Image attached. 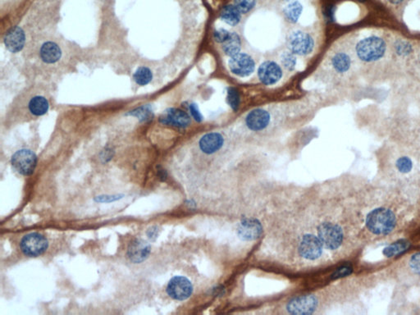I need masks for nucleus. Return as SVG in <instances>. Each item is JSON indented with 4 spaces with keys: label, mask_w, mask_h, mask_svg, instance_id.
<instances>
[{
    "label": "nucleus",
    "mask_w": 420,
    "mask_h": 315,
    "mask_svg": "<svg viewBox=\"0 0 420 315\" xmlns=\"http://www.w3.org/2000/svg\"><path fill=\"white\" fill-rule=\"evenodd\" d=\"M166 292L175 301H186L192 295V283L186 277L175 276L167 283Z\"/></svg>",
    "instance_id": "423d86ee"
},
{
    "label": "nucleus",
    "mask_w": 420,
    "mask_h": 315,
    "mask_svg": "<svg viewBox=\"0 0 420 315\" xmlns=\"http://www.w3.org/2000/svg\"><path fill=\"white\" fill-rule=\"evenodd\" d=\"M227 102L233 111H237L239 108L240 103H241L239 91L234 87H228Z\"/></svg>",
    "instance_id": "bb28decb"
},
{
    "label": "nucleus",
    "mask_w": 420,
    "mask_h": 315,
    "mask_svg": "<svg viewBox=\"0 0 420 315\" xmlns=\"http://www.w3.org/2000/svg\"><path fill=\"white\" fill-rule=\"evenodd\" d=\"M281 62L285 69L291 72L295 69L297 60H296L295 54H293L290 50H288V51H284L281 54Z\"/></svg>",
    "instance_id": "a878e982"
},
{
    "label": "nucleus",
    "mask_w": 420,
    "mask_h": 315,
    "mask_svg": "<svg viewBox=\"0 0 420 315\" xmlns=\"http://www.w3.org/2000/svg\"><path fill=\"white\" fill-rule=\"evenodd\" d=\"M49 247L45 236L38 232H32L24 236L20 242V249L28 257H38L43 255Z\"/></svg>",
    "instance_id": "20e7f679"
},
{
    "label": "nucleus",
    "mask_w": 420,
    "mask_h": 315,
    "mask_svg": "<svg viewBox=\"0 0 420 315\" xmlns=\"http://www.w3.org/2000/svg\"><path fill=\"white\" fill-rule=\"evenodd\" d=\"M396 51L400 56H407L413 51V47L411 43L403 40H398L395 45Z\"/></svg>",
    "instance_id": "c85d7f7f"
},
{
    "label": "nucleus",
    "mask_w": 420,
    "mask_h": 315,
    "mask_svg": "<svg viewBox=\"0 0 420 315\" xmlns=\"http://www.w3.org/2000/svg\"><path fill=\"white\" fill-rule=\"evenodd\" d=\"M228 67L231 73L234 75L240 77H247L255 72L256 63L249 54L239 53L229 59Z\"/></svg>",
    "instance_id": "0eeeda50"
},
{
    "label": "nucleus",
    "mask_w": 420,
    "mask_h": 315,
    "mask_svg": "<svg viewBox=\"0 0 420 315\" xmlns=\"http://www.w3.org/2000/svg\"><path fill=\"white\" fill-rule=\"evenodd\" d=\"M27 107L30 114L35 117H41L49 111V101L44 96H33L28 102Z\"/></svg>",
    "instance_id": "f3484780"
},
{
    "label": "nucleus",
    "mask_w": 420,
    "mask_h": 315,
    "mask_svg": "<svg viewBox=\"0 0 420 315\" xmlns=\"http://www.w3.org/2000/svg\"><path fill=\"white\" fill-rule=\"evenodd\" d=\"M128 114L138 117L140 119L146 120L149 119V117H150L151 111L149 107H141L134 110L133 112H129Z\"/></svg>",
    "instance_id": "7c9ffc66"
},
{
    "label": "nucleus",
    "mask_w": 420,
    "mask_h": 315,
    "mask_svg": "<svg viewBox=\"0 0 420 315\" xmlns=\"http://www.w3.org/2000/svg\"><path fill=\"white\" fill-rule=\"evenodd\" d=\"M220 19L230 26H237L241 21L242 13L234 4L226 5L221 10Z\"/></svg>",
    "instance_id": "a211bd4d"
},
{
    "label": "nucleus",
    "mask_w": 420,
    "mask_h": 315,
    "mask_svg": "<svg viewBox=\"0 0 420 315\" xmlns=\"http://www.w3.org/2000/svg\"><path fill=\"white\" fill-rule=\"evenodd\" d=\"M3 41L8 51L13 54L18 53L23 49L25 45L26 35L21 27L16 26L11 29L9 31H7V34L5 35Z\"/></svg>",
    "instance_id": "4468645a"
},
{
    "label": "nucleus",
    "mask_w": 420,
    "mask_h": 315,
    "mask_svg": "<svg viewBox=\"0 0 420 315\" xmlns=\"http://www.w3.org/2000/svg\"><path fill=\"white\" fill-rule=\"evenodd\" d=\"M158 177H160L159 178H162V179L164 180L166 177H167V173H166L165 170L158 171Z\"/></svg>",
    "instance_id": "c9c22d12"
},
{
    "label": "nucleus",
    "mask_w": 420,
    "mask_h": 315,
    "mask_svg": "<svg viewBox=\"0 0 420 315\" xmlns=\"http://www.w3.org/2000/svg\"><path fill=\"white\" fill-rule=\"evenodd\" d=\"M386 49L385 40L376 35L363 39L355 47L358 58L368 63L382 59L385 54Z\"/></svg>",
    "instance_id": "f03ea898"
},
{
    "label": "nucleus",
    "mask_w": 420,
    "mask_h": 315,
    "mask_svg": "<svg viewBox=\"0 0 420 315\" xmlns=\"http://www.w3.org/2000/svg\"><path fill=\"white\" fill-rule=\"evenodd\" d=\"M401 269L411 278H420V251L409 255L402 262Z\"/></svg>",
    "instance_id": "dca6fc26"
},
{
    "label": "nucleus",
    "mask_w": 420,
    "mask_h": 315,
    "mask_svg": "<svg viewBox=\"0 0 420 315\" xmlns=\"http://www.w3.org/2000/svg\"><path fill=\"white\" fill-rule=\"evenodd\" d=\"M360 2H365V0H359Z\"/></svg>",
    "instance_id": "58836bf2"
},
{
    "label": "nucleus",
    "mask_w": 420,
    "mask_h": 315,
    "mask_svg": "<svg viewBox=\"0 0 420 315\" xmlns=\"http://www.w3.org/2000/svg\"><path fill=\"white\" fill-rule=\"evenodd\" d=\"M146 234L148 238L150 239L151 240H155L156 238L158 237V226H151V227L148 229Z\"/></svg>",
    "instance_id": "72a5a7b5"
},
{
    "label": "nucleus",
    "mask_w": 420,
    "mask_h": 315,
    "mask_svg": "<svg viewBox=\"0 0 420 315\" xmlns=\"http://www.w3.org/2000/svg\"><path fill=\"white\" fill-rule=\"evenodd\" d=\"M331 63L337 73H343L347 72L351 68V59L348 54L340 52L333 55Z\"/></svg>",
    "instance_id": "412c9836"
},
{
    "label": "nucleus",
    "mask_w": 420,
    "mask_h": 315,
    "mask_svg": "<svg viewBox=\"0 0 420 315\" xmlns=\"http://www.w3.org/2000/svg\"><path fill=\"white\" fill-rule=\"evenodd\" d=\"M324 15H325L326 18H327L328 21H334V6H332V5H330L329 7H327V9H326L325 13H324Z\"/></svg>",
    "instance_id": "f704fd0d"
},
{
    "label": "nucleus",
    "mask_w": 420,
    "mask_h": 315,
    "mask_svg": "<svg viewBox=\"0 0 420 315\" xmlns=\"http://www.w3.org/2000/svg\"><path fill=\"white\" fill-rule=\"evenodd\" d=\"M288 49L293 54L305 56L313 52L314 48V40L308 33L296 30L291 33L287 39Z\"/></svg>",
    "instance_id": "39448f33"
},
{
    "label": "nucleus",
    "mask_w": 420,
    "mask_h": 315,
    "mask_svg": "<svg viewBox=\"0 0 420 315\" xmlns=\"http://www.w3.org/2000/svg\"><path fill=\"white\" fill-rule=\"evenodd\" d=\"M231 32L229 30H226L224 28L218 29V30H214V41L219 44H223L228 40V38L230 37Z\"/></svg>",
    "instance_id": "c756f323"
},
{
    "label": "nucleus",
    "mask_w": 420,
    "mask_h": 315,
    "mask_svg": "<svg viewBox=\"0 0 420 315\" xmlns=\"http://www.w3.org/2000/svg\"><path fill=\"white\" fill-rule=\"evenodd\" d=\"M189 110H190V114H191L193 118H194L195 121H198V122H200V121H203V118H204V117H203L202 114H201V112H200L197 105H195V104H190V105H189Z\"/></svg>",
    "instance_id": "473e14b6"
},
{
    "label": "nucleus",
    "mask_w": 420,
    "mask_h": 315,
    "mask_svg": "<svg viewBox=\"0 0 420 315\" xmlns=\"http://www.w3.org/2000/svg\"><path fill=\"white\" fill-rule=\"evenodd\" d=\"M123 195H115V196H100L95 198V202L97 203H111L114 201H119L123 198Z\"/></svg>",
    "instance_id": "2f4dec72"
},
{
    "label": "nucleus",
    "mask_w": 420,
    "mask_h": 315,
    "mask_svg": "<svg viewBox=\"0 0 420 315\" xmlns=\"http://www.w3.org/2000/svg\"><path fill=\"white\" fill-rule=\"evenodd\" d=\"M11 164L19 174L28 177L32 175L35 172L37 165V156L31 150L22 149L14 153Z\"/></svg>",
    "instance_id": "7ed1b4c3"
},
{
    "label": "nucleus",
    "mask_w": 420,
    "mask_h": 315,
    "mask_svg": "<svg viewBox=\"0 0 420 315\" xmlns=\"http://www.w3.org/2000/svg\"><path fill=\"white\" fill-rule=\"evenodd\" d=\"M260 225L255 220H246L241 223L239 228V235L245 239H253L255 236L260 235Z\"/></svg>",
    "instance_id": "aec40b11"
},
{
    "label": "nucleus",
    "mask_w": 420,
    "mask_h": 315,
    "mask_svg": "<svg viewBox=\"0 0 420 315\" xmlns=\"http://www.w3.org/2000/svg\"><path fill=\"white\" fill-rule=\"evenodd\" d=\"M242 48V40L240 35L236 32H231L230 37L226 42L223 43V51L227 56L232 57L239 54Z\"/></svg>",
    "instance_id": "6ab92c4d"
},
{
    "label": "nucleus",
    "mask_w": 420,
    "mask_h": 315,
    "mask_svg": "<svg viewBox=\"0 0 420 315\" xmlns=\"http://www.w3.org/2000/svg\"><path fill=\"white\" fill-rule=\"evenodd\" d=\"M224 136L218 132H209L200 138L199 147L205 154H215L224 145Z\"/></svg>",
    "instance_id": "ddd939ff"
},
{
    "label": "nucleus",
    "mask_w": 420,
    "mask_h": 315,
    "mask_svg": "<svg viewBox=\"0 0 420 315\" xmlns=\"http://www.w3.org/2000/svg\"><path fill=\"white\" fill-rule=\"evenodd\" d=\"M151 252V246L149 243L140 238L132 240L128 245L127 255L133 264H141L145 261Z\"/></svg>",
    "instance_id": "9d476101"
},
{
    "label": "nucleus",
    "mask_w": 420,
    "mask_h": 315,
    "mask_svg": "<svg viewBox=\"0 0 420 315\" xmlns=\"http://www.w3.org/2000/svg\"><path fill=\"white\" fill-rule=\"evenodd\" d=\"M159 121L163 125L174 126L177 128H186L191 122L190 117L186 112L179 108L169 107L165 110L159 117Z\"/></svg>",
    "instance_id": "9b49d317"
},
{
    "label": "nucleus",
    "mask_w": 420,
    "mask_h": 315,
    "mask_svg": "<svg viewBox=\"0 0 420 315\" xmlns=\"http://www.w3.org/2000/svg\"><path fill=\"white\" fill-rule=\"evenodd\" d=\"M318 306V298L313 295H307L291 300L285 309L288 313L293 315H308L313 314Z\"/></svg>",
    "instance_id": "6e6552de"
},
{
    "label": "nucleus",
    "mask_w": 420,
    "mask_h": 315,
    "mask_svg": "<svg viewBox=\"0 0 420 315\" xmlns=\"http://www.w3.org/2000/svg\"><path fill=\"white\" fill-rule=\"evenodd\" d=\"M270 119V112L263 108H256L246 115L245 123L251 131H260L268 127Z\"/></svg>",
    "instance_id": "f8f14e48"
},
{
    "label": "nucleus",
    "mask_w": 420,
    "mask_h": 315,
    "mask_svg": "<svg viewBox=\"0 0 420 315\" xmlns=\"http://www.w3.org/2000/svg\"><path fill=\"white\" fill-rule=\"evenodd\" d=\"M411 243L406 240H401L399 241L395 242L393 245H389L388 248H386L384 250V255L386 257L388 258H392V257L397 256L401 253L403 252L405 250L408 249Z\"/></svg>",
    "instance_id": "b1692460"
},
{
    "label": "nucleus",
    "mask_w": 420,
    "mask_h": 315,
    "mask_svg": "<svg viewBox=\"0 0 420 315\" xmlns=\"http://www.w3.org/2000/svg\"><path fill=\"white\" fill-rule=\"evenodd\" d=\"M388 2L392 3V4H400V3H402L404 0H388Z\"/></svg>",
    "instance_id": "e433bc0d"
},
{
    "label": "nucleus",
    "mask_w": 420,
    "mask_h": 315,
    "mask_svg": "<svg viewBox=\"0 0 420 315\" xmlns=\"http://www.w3.org/2000/svg\"><path fill=\"white\" fill-rule=\"evenodd\" d=\"M152 72L146 67H140L138 68L133 75L134 82L139 86H146L152 81Z\"/></svg>",
    "instance_id": "5701e85b"
},
{
    "label": "nucleus",
    "mask_w": 420,
    "mask_h": 315,
    "mask_svg": "<svg viewBox=\"0 0 420 315\" xmlns=\"http://www.w3.org/2000/svg\"><path fill=\"white\" fill-rule=\"evenodd\" d=\"M256 2L257 0H234V5L242 14H246L256 7Z\"/></svg>",
    "instance_id": "cd10ccee"
},
{
    "label": "nucleus",
    "mask_w": 420,
    "mask_h": 315,
    "mask_svg": "<svg viewBox=\"0 0 420 315\" xmlns=\"http://www.w3.org/2000/svg\"><path fill=\"white\" fill-rule=\"evenodd\" d=\"M395 166L401 174H408L413 169V161L409 157H400L395 163Z\"/></svg>",
    "instance_id": "393cba45"
},
{
    "label": "nucleus",
    "mask_w": 420,
    "mask_h": 315,
    "mask_svg": "<svg viewBox=\"0 0 420 315\" xmlns=\"http://www.w3.org/2000/svg\"><path fill=\"white\" fill-rule=\"evenodd\" d=\"M398 224L396 212L392 209L380 206L371 210L365 219V228L375 236H385L392 233Z\"/></svg>",
    "instance_id": "f257e3e1"
},
{
    "label": "nucleus",
    "mask_w": 420,
    "mask_h": 315,
    "mask_svg": "<svg viewBox=\"0 0 420 315\" xmlns=\"http://www.w3.org/2000/svg\"><path fill=\"white\" fill-rule=\"evenodd\" d=\"M285 2H293V1H295V0H284Z\"/></svg>",
    "instance_id": "4c0bfd02"
},
{
    "label": "nucleus",
    "mask_w": 420,
    "mask_h": 315,
    "mask_svg": "<svg viewBox=\"0 0 420 315\" xmlns=\"http://www.w3.org/2000/svg\"><path fill=\"white\" fill-rule=\"evenodd\" d=\"M258 77L265 86L276 84L282 77L281 67L274 61H265L258 69Z\"/></svg>",
    "instance_id": "1a4fd4ad"
},
{
    "label": "nucleus",
    "mask_w": 420,
    "mask_h": 315,
    "mask_svg": "<svg viewBox=\"0 0 420 315\" xmlns=\"http://www.w3.org/2000/svg\"><path fill=\"white\" fill-rule=\"evenodd\" d=\"M62 51L56 43L48 41L42 45L40 49V57L44 63L48 64L55 63L60 59Z\"/></svg>",
    "instance_id": "2eb2a0df"
},
{
    "label": "nucleus",
    "mask_w": 420,
    "mask_h": 315,
    "mask_svg": "<svg viewBox=\"0 0 420 315\" xmlns=\"http://www.w3.org/2000/svg\"><path fill=\"white\" fill-rule=\"evenodd\" d=\"M303 12V6L298 1H293L286 5L283 9V14L286 21L290 23L297 22Z\"/></svg>",
    "instance_id": "4be33fe9"
}]
</instances>
